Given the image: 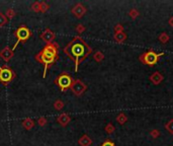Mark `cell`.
<instances>
[{
    "mask_svg": "<svg viewBox=\"0 0 173 146\" xmlns=\"http://www.w3.org/2000/svg\"><path fill=\"white\" fill-rule=\"evenodd\" d=\"M95 59L96 60H100V59H102V55L99 54V53H98V54H95Z\"/></svg>",
    "mask_w": 173,
    "mask_h": 146,
    "instance_id": "21",
    "label": "cell"
},
{
    "mask_svg": "<svg viewBox=\"0 0 173 146\" xmlns=\"http://www.w3.org/2000/svg\"><path fill=\"white\" fill-rule=\"evenodd\" d=\"M85 88L86 87H85L84 83L81 82L80 80H76V81H74L71 85L72 92H73L75 94H77V96H80L81 94H83L84 90H85Z\"/></svg>",
    "mask_w": 173,
    "mask_h": 146,
    "instance_id": "6",
    "label": "cell"
},
{
    "mask_svg": "<svg viewBox=\"0 0 173 146\" xmlns=\"http://www.w3.org/2000/svg\"><path fill=\"white\" fill-rule=\"evenodd\" d=\"M63 103L62 101H57L56 103H55V108H56L57 110H61L62 108H63Z\"/></svg>",
    "mask_w": 173,
    "mask_h": 146,
    "instance_id": "15",
    "label": "cell"
},
{
    "mask_svg": "<svg viewBox=\"0 0 173 146\" xmlns=\"http://www.w3.org/2000/svg\"><path fill=\"white\" fill-rule=\"evenodd\" d=\"M15 36L16 38H17V41H16L15 45H14L13 49L16 48V46L18 45L19 42H24L27 41V39L29 38V36H31V31H29V29H27V27H20L19 29L16 31L15 33Z\"/></svg>",
    "mask_w": 173,
    "mask_h": 146,
    "instance_id": "3",
    "label": "cell"
},
{
    "mask_svg": "<svg viewBox=\"0 0 173 146\" xmlns=\"http://www.w3.org/2000/svg\"><path fill=\"white\" fill-rule=\"evenodd\" d=\"M12 55H13V53H12V51L10 50L9 48H4L3 50L0 52V57H1L4 61H9L10 59H11Z\"/></svg>",
    "mask_w": 173,
    "mask_h": 146,
    "instance_id": "10",
    "label": "cell"
},
{
    "mask_svg": "<svg viewBox=\"0 0 173 146\" xmlns=\"http://www.w3.org/2000/svg\"><path fill=\"white\" fill-rule=\"evenodd\" d=\"M7 15L9 16V17H13V15H14V11H13V10H11V9L7 10Z\"/></svg>",
    "mask_w": 173,
    "mask_h": 146,
    "instance_id": "18",
    "label": "cell"
},
{
    "mask_svg": "<svg viewBox=\"0 0 173 146\" xmlns=\"http://www.w3.org/2000/svg\"><path fill=\"white\" fill-rule=\"evenodd\" d=\"M157 59H158V56L154 52H148L147 54L144 55V61L147 64H150V65L155 64V63L157 62Z\"/></svg>",
    "mask_w": 173,
    "mask_h": 146,
    "instance_id": "7",
    "label": "cell"
},
{
    "mask_svg": "<svg viewBox=\"0 0 173 146\" xmlns=\"http://www.w3.org/2000/svg\"><path fill=\"white\" fill-rule=\"evenodd\" d=\"M13 78V72L8 67L3 66L0 68V81L3 83H8Z\"/></svg>",
    "mask_w": 173,
    "mask_h": 146,
    "instance_id": "5",
    "label": "cell"
},
{
    "mask_svg": "<svg viewBox=\"0 0 173 146\" xmlns=\"http://www.w3.org/2000/svg\"><path fill=\"white\" fill-rule=\"evenodd\" d=\"M58 55V50L55 45H47L46 47L43 49L40 53L37 55V59L40 60L42 63H44L45 65V71H44V76H46L47 68L48 66H50V64H52L57 58Z\"/></svg>",
    "mask_w": 173,
    "mask_h": 146,
    "instance_id": "2",
    "label": "cell"
},
{
    "mask_svg": "<svg viewBox=\"0 0 173 146\" xmlns=\"http://www.w3.org/2000/svg\"><path fill=\"white\" fill-rule=\"evenodd\" d=\"M64 52L75 62V69L77 70L78 64L88 56L89 53L91 52V49L87 46V44L81 38L75 37L66 46Z\"/></svg>",
    "mask_w": 173,
    "mask_h": 146,
    "instance_id": "1",
    "label": "cell"
},
{
    "mask_svg": "<svg viewBox=\"0 0 173 146\" xmlns=\"http://www.w3.org/2000/svg\"><path fill=\"white\" fill-rule=\"evenodd\" d=\"M85 11H86V9H85V7L82 5V4H77L75 7L73 8V10H72V12H73L74 14L76 15V17H81V16L83 15V14L85 13Z\"/></svg>",
    "mask_w": 173,
    "mask_h": 146,
    "instance_id": "9",
    "label": "cell"
},
{
    "mask_svg": "<svg viewBox=\"0 0 173 146\" xmlns=\"http://www.w3.org/2000/svg\"><path fill=\"white\" fill-rule=\"evenodd\" d=\"M33 8L35 11H38V10H40V4L38 3V2H36V3L33 5Z\"/></svg>",
    "mask_w": 173,
    "mask_h": 146,
    "instance_id": "16",
    "label": "cell"
},
{
    "mask_svg": "<svg viewBox=\"0 0 173 146\" xmlns=\"http://www.w3.org/2000/svg\"><path fill=\"white\" fill-rule=\"evenodd\" d=\"M38 124H40V125H45V124H46V119H44V118L40 119V120H38Z\"/></svg>",
    "mask_w": 173,
    "mask_h": 146,
    "instance_id": "20",
    "label": "cell"
},
{
    "mask_svg": "<svg viewBox=\"0 0 173 146\" xmlns=\"http://www.w3.org/2000/svg\"><path fill=\"white\" fill-rule=\"evenodd\" d=\"M49 8V6L47 5L46 3H42L40 4V10H42V11H45V10H47Z\"/></svg>",
    "mask_w": 173,
    "mask_h": 146,
    "instance_id": "17",
    "label": "cell"
},
{
    "mask_svg": "<svg viewBox=\"0 0 173 146\" xmlns=\"http://www.w3.org/2000/svg\"><path fill=\"white\" fill-rule=\"evenodd\" d=\"M23 127H24L25 129H27V130H29V129L31 128V127L33 126V121L31 119H25L24 121L22 123Z\"/></svg>",
    "mask_w": 173,
    "mask_h": 146,
    "instance_id": "13",
    "label": "cell"
},
{
    "mask_svg": "<svg viewBox=\"0 0 173 146\" xmlns=\"http://www.w3.org/2000/svg\"><path fill=\"white\" fill-rule=\"evenodd\" d=\"M102 146H114V144L112 142H110V141H106V142H104Z\"/></svg>",
    "mask_w": 173,
    "mask_h": 146,
    "instance_id": "19",
    "label": "cell"
},
{
    "mask_svg": "<svg viewBox=\"0 0 173 146\" xmlns=\"http://www.w3.org/2000/svg\"><path fill=\"white\" fill-rule=\"evenodd\" d=\"M58 85L60 86L61 90H66L68 87L72 85V79L68 74H62L57 79Z\"/></svg>",
    "mask_w": 173,
    "mask_h": 146,
    "instance_id": "4",
    "label": "cell"
},
{
    "mask_svg": "<svg viewBox=\"0 0 173 146\" xmlns=\"http://www.w3.org/2000/svg\"><path fill=\"white\" fill-rule=\"evenodd\" d=\"M91 143V140H90V138H89L88 136H83L82 138L79 140V144H80L81 146H88L89 144Z\"/></svg>",
    "mask_w": 173,
    "mask_h": 146,
    "instance_id": "12",
    "label": "cell"
},
{
    "mask_svg": "<svg viewBox=\"0 0 173 146\" xmlns=\"http://www.w3.org/2000/svg\"><path fill=\"white\" fill-rule=\"evenodd\" d=\"M70 121V118L68 115H66V114H62L61 116H60L59 118H58V122L60 123V124L62 125V126H65V125H67L68 123Z\"/></svg>",
    "mask_w": 173,
    "mask_h": 146,
    "instance_id": "11",
    "label": "cell"
},
{
    "mask_svg": "<svg viewBox=\"0 0 173 146\" xmlns=\"http://www.w3.org/2000/svg\"><path fill=\"white\" fill-rule=\"evenodd\" d=\"M40 38H42L45 42H47V43H51V42L54 40L55 35L52 31H50V29H46V31L40 35Z\"/></svg>",
    "mask_w": 173,
    "mask_h": 146,
    "instance_id": "8",
    "label": "cell"
},
{
    "mask_svg": "<svg viewBox=\"0 0 173 146\" xmlns=\"http://www.w3.org/2000/svg\"><path fill=\"white\" fill-rule=\"evenodd\" d=\"M6 17H5V15L4 14H2V13H0V27H2V25H4L6 24Z\"/></svg>",
    "mask_w": 173,
    "mask_h": 146,
    "instance_id": "14",
    "label": "cell"
}]
</instances>
